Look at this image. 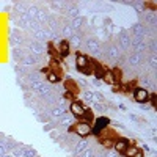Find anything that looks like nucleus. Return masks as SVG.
I'll use <instances>...</instances> for the list:
<instances>
[{"mask_svg":"<svg viewBox=\"0 0 157 157\" xmlns=\"http://www.w3.org/2000/svg\"><path fill=\"white\" fill-rule=\"evenodd\" d=\"M63 36H66V38H71L72 36V29L69 27V25H66V27L63 29Z\"/></svg>","mask_w":157,"mask_h":157,"instance_id":"19","label":"nucleus"},{"mask_svg":"<svg viewBox=\"0 0 157 157\" xmlns=\"http://www.w3.org/2000/svg\"><path fill=\"white\" fill-rule=\"evenodd\" d=\"M118 155H120V154H118L116 151H113V149H109L105 154H104V157H118Z\"/></svg>","mask_w":157,"mask_h":157,"instance_id":"23","label":"nucleus"},{"mask_svg":"<svg viewBox=\"0 0 157 157\" xmlns=\"http://www.w3.org/2000/svg\"><path fill=\"white\" fill-rule=\"evenodd\" d=\"M127 145H129V141H127L126 138H118V140H115V143H113V151H116L118 154H123L124 149L127 148Z\"/></svg>","mask_w":157,"mask_h":157,"instance_id":"5","label":"nucleus"},{"mask_svg":"<svg viewBox=\"0 0 157 157\" xmlns=\"http://www.w3.org/2000/svg\"><path fill=\"white\" fill-rule=\"evenodd\" d=\"M121 46L123 47H129L130 46V39L127 36H121Z\"/></svg>","mask_w":157,"mask_h":157,"instance_id":"22","label":"nucleus"},{"mask_svg":"<svg viewBox=\"0 0 157 157\" xmlns=\"http://www.w3.org/2000/svg\"><path fill=\"white\" fill-rule=\"evenodd\" d=\"M64 113H66V110H64V109H60V107H52L50 112H49V115H50L52 120H60V118H61Z\"/></svg>","mask_w":157,"mask_h":157,"instance_id":"10","label":"nucleus"},{"mask_svg":"<svg viewBox=\"0 0 157 157\" xmlns=\"http://www.w3.org/2000/svg\"><path fill=\"white\" fill-rule=\"evenodd\" d=\"M75 121H77V120H75L72 115H66V113H64V115L60 118L61 126H63V127H66V129H72V126H74Z\"/></svg>","mask_w":157,"mask_h":157,"instance_id":"6","label":"nucleus"},{"mask_svg":"<svg viewBox=\"0 0 157 157\" xmlns=\"http://www.w3.org/2000/svg\"><path fill=\"white\" fill-rule=\"evenodd\" d=\"M129 61H130V64H138L140 63V55L138 54H134L132 57L129 58Z\"/></svg>","mask_w":157,"mask_h":157,"instance_id":"20","label":"nucleus"},{"mask_svg":"<svg viewBox=\"0 0 157 157\" xmlns=\"http://www.w3.org/2000/svg\"><path fill=\"white\" fill-rule=\"evenodd\" d=\"M93 155H94V152H93V151H91V149L88 148L86 151H83L82 154H78L77 157H93Z\"/></svg>","mask_w":157,"mask_h":157,"instance_id":"21","label":"nucleus"},{"mask_svg":"<svg viewBox=\"0 0 157 157\" xmlns=\"http://www.w3.org/2000/svg\"><path fill=\"white\" fill-rule=\"evenodd\" d=\"M60 72H54V71H47L46 72V80L49 83H58L60 82Z\"/></svg>","mask_w":157,"mask_h":157,"instance_id":"11","label":"nucleus"},{"mask_svg":"<svg viewBox=\"0 0 157 157\" xmlns=\"http://www.w3.org/2000/svg\"><path fill=\"white\" fill-rule=\"evenodd\" d=\"M58 55L63 57V58H66L69 55V44H68L66 39H61L58 43Z\"/></svg>","mask_w":157,"mask_h":157,"instance_id":"7","label":"nucleus"},{"mask_svg":"<svg viewBox=\"0 0 157 157\" xmlns=\"http://www.w3.org/2000/svg\"><path fill=\"white\" fill-rule=\"evenodd\" d=\"M69 27L72 29V30H78L82 27V17L78 16V17H75V19H72V22H71V25Z\"/></svg>","mask_w":157,"mask_h":157,"instance_id":"15","label":"nucleus"},{"mask_svg":"<svg viewBox=\"0 0 157 157\" xmlns=\"http://www.w3.org/2000/svg\"><path fill=\"white\" fill-rule=\"evenodd\" d=\"M68 44H69V46H74V47H78V46H80V36L72 35V36H71V39L68 41Z\"/></svg>","mask_w":157,"mask_h":157,"instance_id":"16","label":"nucleus"},{"mask_svg":"<svg viewBox=\"0 0 157 157\" xmlns=\"http://www.w3.org/2000/svg\"><path fill=\"white\" fill-rule=\"evenodd\" d=\"M93 124H90L86 121H75L74 126H72V132L80 137V138H85L88 135H91V130H93V127H91Z\"/></svg>","mask_w":157,"mask_h":157,"instance_id":"1","label":"nucleus"},{"mask_svg":"<svg viewBox=\"0 0 157 157\" xmlns=\"http://www.w3.org/2000/svg\"><path fill=\"white\" fill-rule=\"evenodd\" d=\"M93 157H104V154H94Z\"/></svg>","mask_w":157,"mask_h":157,"instance_id":"27","label":"nucleus"},{"mask_svg":"<svg viewBox=\"0 0 157 157\" xmlns=\"http://www.w3.org/2000/svg\"><path fill=\"white\" fill-rule=\"evenodd\" d=\"M88 149V140H80V141H77L75 143V148H74V151H75V155H78V154H82L83 151H86Z\"/></svg>","mask_w":157,"mask_h":157,"instance_id":"9","label":"nucleus"},{"mask_svg":"<svg viewBox=\"0 0 157 157\" xmlns=\"http://www.w3.org/2000/svg\"><path fill=\"white\" fill-rule=\"evenodd\" d=\"M113 143H115V140L112 137H101V146L105 148L107 151L113 149Z\"/></svg>","mask_w":157,"mask_h":157,"instance_id":"13","label":"nucleus"},{"mask_svg":"<svg viewBox=\"0 0 157 157\" xmlns=\"http://www.w3.org/2000/svg\"><path fill=\"white\" fill-rule=\"evenodd\" d=\"M134 157H145V154H143L141 151H138V152H137V154H135Z\"/></svg>","mask_w":157,"mask_h":157,"instance_id":"26","label":"nucleus"},{"mask_svg":"<svg viewBox=\"0 0 157 157\" xmlns=\"http://www.w3.org/2000/svg\"><path fill=\"white\" fill-rule=\"evenodd\" d=\"M2 157H13L11 154H5V155H2Z\"/></svg>","mask_w":157,"mask_h":157,"instance_id":"28","label":"nucleus"},{"mask_svg":"<svg viewBox=\"0 0 157 157\" xmlns=\"http://www.w3.org/2000/svg\"><path fill=\"white\" fill-rule=\"evenodd\" d=\"M21 155H22V157H36V152H35L33 149H30V148H27V149L24 148V149L21 151Z\"/></svg>","mask_w":157,"mask_h":157,"instance_id":"17","label":"nucleus"},{"mask_svg":"<svg viewBox=\"0 0 157 157\" xmlns=\"http://www.w3.org/2000/svg\"><path fill=\"white\" fill-rule=\"evenodd\" d=\"M132 98H134V101H135L137 104H146V102H149L151 94H149V91H148L146 88L135 86V88L132 90Z\"/></svg>","mask_w":157,"mask_h":157,"instance_id":"2","label":"nucleus"},{"mask_svg":"<svg viewBox=\"0 0 157 157\" xmlns=\"http://www.w3.org/2000/svg\"><path fill=\"white\" fill-rule=\"evenodd\" d=\"M5 154H8V149L5 146V143H0V157L5 155Z\"/></svg>","mask_w":157,"mask_h":157,"instance_id":"25","label":"nucleus"},{"mask_svg":"<svg viewBox=\"0 0 157 157\" xmlns=\"http://www.w3.org/2000/svg\"><path fill=\"white\" fill-rule=\"evenodd\" d=\"M69 16H71L72 19L78 17V10H77V8H71V10H69Z\"/></svg>","mask_w":157,"mask_h":157,"instance_id":"24","label":"nucleus"},{"mask_svg":"<svg viewBox=\"0 0 157 157\" xmlns=\"http://www.w3.org/2000/svg\"><path fill=\"white\" fill-rule=\"evenodd\" d=\"M109 57L110 58H118V57H120V50H118V47H110L109 49Z\"/></svg>","mask_w":157,"mask_h":157,"instance_id":"18","label":"nucleus"},{"mask_svg":"<svg viewBox=\"0 0 157 157\" xmlns=\"http://www.w3.org/2000/svg\"><path fill=\"white\" fill-rule=\"evenodd\" d=\"M82 99L88 104V105H93V102H94V94H93V91H85V93L82 94Z\"/></svg>","mask_w":157,"mask_h":157,"instance_id":"14","label":"nucleus"},{"mask_svg":"<svg viewBox=\"0 0 157 157\" xmlns=\"http://www.w3.org/2000/svg\"><path fill=\"white\" fill-rule=\"evenodd\" d=\"M88 63H90V57L88 55H85V54H77L75 55V66H77V69L80 72L88 68Z\"/></svg>","mask_w":157,"mask_h":157,"instance_id":"4","label":"nucleus"},{"mask_svg":"<svg viewBox=\"0 0 157 157\" xmlns=\"http://www.w3.org/2000/svg\"><path fill=\"white\" fill-rule=\"evenodd\" d=\"M140 151V148L137 146V145H132V143H130V145H127V148L124 149V157H134L137 152Z\"/></svg>","mask_w":157,"mask_h":157,"instance_id":"12","label":"nucleus"},{"mask_svg":"<svg viewBox=\"0 0 157 157\" xmlns=\"http://www.w3.org/2000/svg\"><path fill=\"white\" fill-rule=\"evenodd\" d=\"M86 46H88V50L91 52V54H98V52L101 50V44L96 38H90L86 41Z\"/></svg>","mask_w":157,"mask_h":157,"instance_id":"8","label":"nucleus"},{"mask_svg":"<svg viewBox=\"0 0 157 157\" xmlns=\"http://www.w3.org/2000/svg\"><path fill=\"white\" fill-rule=\"evenodd\" d=\"M86 110H88V107L83 105V104H80L78 101H72V102L69 104V115H72L77 121L82 120V116L85 115Z\"/></svg>","mask_w":157,"mask_h":157,"instance_id":"3","label":"nucleus"}]
</instances>
